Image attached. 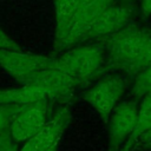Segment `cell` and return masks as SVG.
<instances>
[{
  "mask_svg": "<svg viewBox=\"0 0 151 151\" xmlns=\"http://www.w3.org/2000/svg\"><path fill=\"white\" fill-rule=\"evenodd\" d=\"M151 31L145 27L127 25L107 38L106 50L111 63L117 67L136 72Z\"/></svg>",
  "mask_w": 151,
  "mask_h": 151,
  "instance_id": "1",
  "label": "cell"
},
{
  "mask_svg": "<svg viewBox=\"0 0 151 151\" xmlns=\"http://www.w3.org/2000/svg\"><path fill=\"white\" fill-rule=\"evenodd\" d=\"M105 53L99 45H86L68 50L55 59V66L73 79L77 85L96 76L104 64Z\"/></svg>",
  "mask_w": 151,
  "mask_h": 151,
  "instance_id": "2",
  "label": "cell"
},
{
  "mask_svg": "<svg viewBox=\"0 0 151 151\" xmlns=\"http://www.w3.org/2000/svg\"><path fill=\"white\" fill-rule=\"evenodd\" d=\"M55 65V58L13 50H0V67L22 85L32 84L45 70Z\"/></svg>",
  "mask_w": 151,
  "mask_h": 151,
  "instance_id": "3",
  "label": "cell"
},
{
  "mask_svg": "<svg viewBox=\"0 0 151 151\" xmlns=\"http://www.w3.org/2000/svg\"><path fill=\"white\" fill-rule=\"evenodd\" d=\"M47 112V100H40L21 106L9 127V134L13 140L17 144L25 143L39 132L48 120Z\"/></svg>",
  "mask_w": 151,
  "mask_h": 151,
  "instance_id": "4",
  "label": "cell"
},
{
  "mask_svg": "<svg viewBox=\"0 0 151 151\" xmlns=\"http://www.w3.org/2000/svg\"><path fill=\"white\" fill-rule=\"evenodd\" d=\"M126 90V80L122 76H113L106 78L92 88H90L85 98L87 103L99 113L103 119H109L113 109Z\"/></svg>",
  "mask_w": 151,
  "mask_h": 151,
  "instance_id": "5",
  "label": "cell"
},
{
  "mask_svg": "<svg viewBox=\"0 0 151 151\" xmlns=\"http://www.w3.org/2000/svg\"><path fill=\"white\" fill-rule=\"evenodd\" d=\"M133 13V7L130 2L112 4L107 7L88 27L83 39L90 38H110L118 33L127 25Z\"/></svg>",
  "mask_w": 151,
  "mask_h": 151,
  "instance_id": "6",
  "label": "cell"
},
{
  "mask_svg": "<svg viewBox=\"0 0 151 151\" xmlns=\"http://www.w3.org/2000/svg\"><path fill=\"white\" fill-rule=\"evenodd\" d=\"M138 117L136 101H124L117 105L109 117L110 151H117L123 142L134 132Z\"/></svg>",
  "mask_w": 151,
  "mask_h": 151,
  "instance_id": "7",
  "label": "cell"
},
{
  "mask_svg": "<svg viewBox=\"0 0 151 151\" xmlns=\"http://www.w3.org/2000/svg\"><path fill=\"white\" fill-rule=\"evenodd\" d=\"M70 118L71 116L66 109L60 110L57 114L47 120L39 132L25 142L24 146L19 149V151H50L57 147L59 139L70 122Z\"/></svg>",
  "mask_w": 151,
  "mask_h": 151,
  "instance_id": "8",
  "label": "cell"
},
{
  "mask_svg": "<svg viewBox=\"0 0 151 151\" xmlns=\"http://www.w3.org/2000/svg\"><path fill=\"white\" fill-rule=\"evenodd\" d=\"M52 98L48 90L40 85L29 84L22 85L17 88L0 90V104H12V105H27L40 100H47Z\"/></svg>",
  "mask_w": 151,
  "mask_h": 151,
  "instance_id": "9",
  "label": "cell"
},
{
  "mask_svg": "<svg viewBox=\"0 0 151 151\" xmlns=\"http://www.w3.org/2000/svg\"><path fill=\"white\" fill-rule=\"evenodd\" d=\"M32 84L40 85L48 90L52 98L70 93L72 88L77 85L73 79H71L66 73L59 70L55 65L51 68L42 71Z\"/></svg>",
  "mask_w": 151,
  "mask_h": 151,
  "instance_id": "10",
  "label": "cell"
},
{
  "mask_svg": "<svg viewBox=\"0 0 151 151\" xmlns=\"http://www.w3.org/2000/svg\"><path fill=\"white\" fill-rule=\"evenodd\" d=\"M83 0H55V44H58L81 7Z\"/></svg>",
  "mask_w": 151,
  "mask_h": 151,
  "instance_id": "11",
  "label": "cell"
},
{
  "mask_svg": "<svg viewBox=\"0 0 151 151\" xmlns=\"http://www.w3.org/2000/svg\"><path fill=\"white\" fill-rule=\"evenodd\" d=\"M151 127V94H146L143 97L142 104L138 106V117L137 125L133 134L137 137L146 136Z\"/></svg>",
  "mask_w": 151,
  "mask_h": 151,
  "instance_id": "12",
  "label": "cell"
},
{
  "mask_svg": "<svg viewBox=\"0 0 151 151\" xmlns=\"http://www.w3.org/2000/svg\"><path fill=\"white\" fill-rule=\"evenodd\" d=\"M150 91H151V64L138 72L132 87V93L137 98H143Z\"/></svg>",
  "mask_w": 151,
  "mask_h": 151,
  "instance_id": "13",
  "label": "cell"
},
{
  "mask_svg": "<svg viewBox=\"0 0 151 151\" xmlns=\"http://www.w3.org/2000/svg\"><path fill=\"white\" fill-rule=\"evenodd\" d=\"M20 109V105L0 104V134L9 131V127Z\"/></svg>",
  "mask_w": 151,
  "mask_h": 151,
  "instance_id": "14",
  "label": "cell"
},
{
  "mask_svg": "<svg viewBox=\"0 0 151 151\" xmlns=\"http://www.w3.org/2000/svg\"><path fill=\"white\" fill-rule=\"evenodd\" d=\"M0 50L21 51V47L0 27Z\"/></svg>",
  "mask_w": 151,
  "mask_h": 151,
  "instance_id": "15",
  "label": "cell"
},
{
  "mask_svg": "<svg viewBox=\"0 0 151 151\" xmlns=\"http://www.w3.org/2000/svg\"><path fill=\"white\" fill-rule=\"evenodd\" d=\"M150 64H151V35H150V38L146 41V45H145L143 55H142V58H140V60L138 63V66H137V71L136 72L138 73L142 68L146 67Z\"/></svg>",
  "mask_w": 151,
  "mask_h": 151,
  "instance_id": "16",
  "label": "cell"
},
{
  "mask_svg": "<svg viewBox=\"0 0 151 151\" xmlns=\"http://www.w3.org/2000/svg\"><path fill=\"white\" fill-rule=\"evenodd\" d=\"M140 14L144 19L151 15V0H142V2H140Z\"/></svg>",
  "mask_w": 151,
  "mask_h": 151,
  "instance_id": "17",
  "label": "cell"
},
{
  "mask_svg": "<svg viewBox=\"0 0 151 151\" xmlns=\"http://www.w3.org/2000/svg\"><path fill=\"white\" fill-rule=\"evenodd\" d=\"M145 138H146V139H149V140H151V127H150V130H149V132L146 133V136H145Z\"/></svg>",
  "mask_w": 151,
  "mask_h": 151,
  "instance_id": "18",
  "label": "cell"
},
{
  "mask_svg": "<svg viewBox=\"0 0 151 151\" xmlns=\"http://www.w3.org/2000/svg\"><path fill=\"white\" fill-rule=\"evenodd\" d=\"M57 150V147H54V149H52V150H50V151H55Z\"/></svg>",
  "mask_w": 151,
  "mask_h": 151,
  "instance_id": "19",
  "label": "cell"
},
{
  "mask_svg": "<svg viewBox=\"0 0 151 151\" xmlns=\"http://www.w3.org/2000/svg\"><path fill=\"white\" fill-rule=\"evenodd\" d=\"M149 93H150V94H151V91H150V92H149ZM149 93H147V94H149Z\"/></svg>",
  "mask_w": 151,
  "mask_h": 151,
  "instance_id": "20",
  "label": "cell"
}]
</instances>
